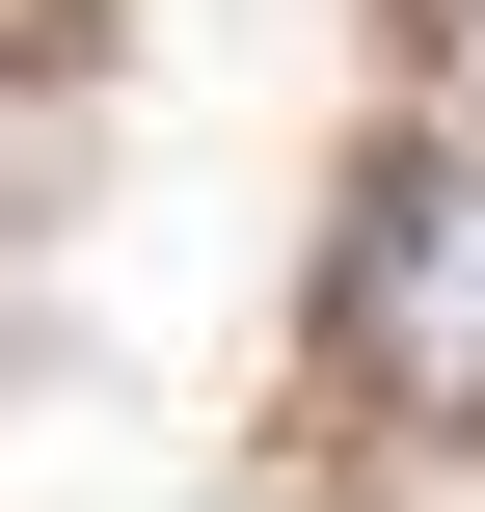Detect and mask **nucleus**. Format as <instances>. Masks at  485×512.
Listing matches in <instances>:
<instances>
[{"mask_svg":"<svg viewBox=\"0 0 485 512\" xmlns=\"http://www.w3.org/2000/svg\"><path fill=\"white\" fill-rule=\"evenodd\" d=\"M351 378L378 405H485V162H378V216H351Z\"/></svg>","mask_w":485,"mask_h":512,"instance_id":"nucleus-1","label":"nucleus"}]
</instances>
